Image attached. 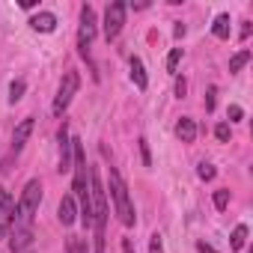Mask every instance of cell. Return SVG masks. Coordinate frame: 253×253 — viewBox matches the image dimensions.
I'll return each mask as SVG.
<instances>
[{"instance_id": "1", "label": "cell", "mask_w": 253, "mask_h": 253, "mask_svg": "<svg viewBox=\"0 0 253 253\" xmlns=\"http://www.w3.org/2000/svg\"><path fill=\"white\" fill-rule=\"evenodd\" d=\"M39 206H42V182L39 179H30L24 185V191H21L18 206H15V220L21 223V229H27V223L33 220V214L39 211Z\"/></svg>"}, {"instance_id": "2", "label": "cell", "mask_w": 253, "mask_h": 253, "mask_svg": "<svg viewBox=\"0 0 253 253\" xmlns=\"http://www.w3.org/2000/svg\"><path fill=\"white\" fill-rule=\"evenodd\" d=\"M110 194H113V206H116V214L125 226H134V206H131V197H128V188H125L122 176L116 170H110Z\"/></svg>"}, {"instance_id": "3", "label": "cell", "mask_w": 253, "mask_h": 253, "mask_svg": "<svg viewBox=\"0 0 253 253\" xmlns=\"http://www.w3.org/2000/svg\"><path fill=\"white\" fill-rule=\"evenodd\" d=\"M78 86H81V78H78V72H66V75H63V81H60L57 98H54V104H51V113H54V116H63V110L72 104V98H75Z\"/></svg>"}, {"instance_id": "4", "label": "cell", "mask_w": 253, "mask_h": 253, "mask_svg": "<svg viewBox=\"0 0 253 253\" xmlns=\"http://www.w3.org/2000/svg\"><path fill=\"white\" fill-rule=\"evenodd\" d=\"M92 36H95V12H92V6H84L81 9V30H78V51H81V57H89Z\"/></svg>"}, {"instance_id": "5", "label": "cell", "mask_w": 253, "mask_h": 253, "mask_svg": "<svg viewBox=\"0 0 253 253\" xmlns=\"http://www.w3.org/2000/svg\"><path fill=\"white\" fill-rule=\"evenodd\" d=\"M125 9H128V6H125L122 0H116V3L107 6V12H104V39L107 42H113L119 36V30L125 24Z\"/></svg>"}, {"instance_id": "6", "label": "cell", "mask_w": 253, "mask_h": 253, "mask_svg": "<svg viewBox=\"0 0 253 253\" xmlns=\"http://www.w3.org/2000/svg\"><path fill=\"white\" fill-rule=\"evenodd\" d=\"M30 134H33V116L21 119V122L15 125V134H12V152H21L24 143L30 140Z\"/></svg>"}, {"instance_id": "7", "label": "cell", "mask_w": 253, "mask_h": 253, "mask_svg": "<svg viewBox=\"0 0 253 253\" xmlns=\"http://www.w3.org/2000/svg\"><path fill=\"white\" fill-rule=\"evenodd\" d=\"M57 217H60V223H63V226H72V223H75V217H78V203H75V197H72V194H66V197L60 200Z\"/></svg>"}, {"instance_id": "8", "label": "cell", "mask_w": 253, "mask_h": 253, "mask_svg": "<svg viewBox=\"0 0 253 253\" xmlns=\"http://www.w3.org/2000/svg\"><path fill=\"white\" fill-rule=\"evenodd\" d=\"M12 223H15V203L12 197H6V200H0V238L9 232Z\"/></svg>"}, {"instance_id": "9", "label": "cell", "mask_w": 253, "mask_h": 253, "mask_svg": "<svg viewBox=\"0 0 253 253\" xmlns=\"http://www.w3.org/2000/svg\"><path fill=\"white\" fill-rule=\"evenodd\" d=\"M9 250H12V253H27V250H33V232H30V226H27V229H15V235H12V241H9Z\"/></svg>"}, {"instance_id": "10", "label": "cell", "mask_w": 253, "mask_h": 253, "mask_svg": "<svg viewBox=\"0 0 253 253\" xmlns=\"http://www.w3.org/2000/svg\"><path fill=\"white\" fill-rule=\"evenodd\" d=\"M57 140H60V170H72V167H69V164H72V140H69V131H66V125L60 128Z\"/></svg>"}, {"instance_id": "11", "label": "cell", "mask_w": 253, "mask_h": 253, "mask_svg": "<svg viewBox=\"0 0 253 253\" xmlns=\"http://www.w3.org/2000/svg\"><path fill=\"white\" fill-rule=\"evenodd\" d=\"M176 137H179L182 143H194V137H197V122H194L191 116H182V119H179V125H176Z\"/></svg>"}, {"instance_id": "12", "label": "cell", "mask_w": 253, "mask_h": 253, "mask_svg": "<svg viewBox=\"0 0 253 253\" xmlns=\"http://www.w3.org/2000/svg\"><path fill=\"white\" fill-rule=\"evenodd\" d=\"M30 27H33L36 33H54V27H57V15H54V12H39V15L30 21Z\"/></svg>"}, {"instance_id": "13", "label": "cell", "mask_w": 253, "mask_h": 253, "mask_svg": "<svg viewBox=\"0 0 253 253\" xmlns=\"http://www.w3.org/2000/svg\"><path fill=\"white\" fill-rule=\"evenodd\" d=\"M131 81L137 84V89H146L149 86V78H146V69H143V60H131Z\"/></svg>"}, {"instance_id": "14", "label": "cell", "mask_w": 253, "mask_h": 253, "mask_svg": "<svg viewBox=\"0 0 253 253\" xmlns=\"http://www.w3.org/2000/svg\"><path fill=\"white\" fill-rule=\"evenodd\" d=\"M211 33L217 39H229V15H217L214 24H211Z\"/></svg>"}, {"instance_id": "15", "label": "cell", "mask_w": 253, "mask_h": 253, "mask_svg": "<svg viewBox=\"0 0 253 253\" xmlns=\"http://www.w3.org/2000/svg\"><path fill=\"white\" fill-rule=\"evenodd\" d=\"M244 241H247V226H244V223H238V226L232 229L229 244H232V250H241V247H244Z\"/></svg>"}, {"instance_id": "16", "label": "cell", "mask_w": 253, "mask_h": 253, "mask_svg": "<svg viewBox=\"0 0 253 253\" xmlns=\"http://www.w3.org/2000/svg\"><path fill=\"white\" fill-rule=\"evenodd\" d=\"M247 60H250V51L244 48V51H238L232 60H229V72H241L244 66H247Z\"/></svg>"}, {"instance_id": "17", "label": "cell", "mask_w": 253, "mask_h": 253, "mask_svg": "<svg viewBox=\"0 0 253 253\" xmlns=\"http://www.w3.org/2000/svg\"><path fill=\"white\" fill-rule=\"evenodd\" d=\"M24 89H27L24 81H12V86H9V101H12V104L21 101V98H24Z\"/></svg>"}, {"instance_id": "18", "label": "cell", "mask_w": 253, "mask_h": 253, "mask_svg": "<svg viewBox=\"0 0 253 253\" xmlns=\"http://www.w3.org/2000/svg\"><path fill=\"white\" fill-rule=\"evenodd\" d=\"M226 206H229V191H223V188H220V191H214V209H217V211H223Z\"/></svg>"}, {"instance_id": "19", "label": "cell", "mask_w": 253, "mask_h": 253, "mask_svg": "<svg viewBox=\"0 0 253 253\" xmlns=\"http://www.w3.org/2000/svg\"><path fill=\"white\" fill-rule=\"evenodd\" d=\"M179 60H182V48H173L170 57H167V72H176L179 69Z\"/></svg>"}, {"instance_id": "20", "label": "cell", "mask_w": 253, "mask_h": 253, "mask_svg": "<svg viewBox=\"0 0 253 253\" xmlns=\"http://www.w3.org/2000/svg\"><path fill=\"white\" fill-rule=\"evenodd\" d=\"M197 176H200V179H203V182H209V179H214V167H211V164H206V161H203V164H200V167H197Z\"/></svg>"}, {"instance_id": "21", "label": "cell", "mask_w": 253, "mask_h": 253, "mask_svg": "<svg viewBox=\"0 0 253 253\" xmlns=\"http://www.w3.org/2000/svg\"><path fill=\"white\" fill-rule=\"evenodd\" d=\"M69 253H89V247L81 238H69Z\"/></svg>"}, {"instance_id": "22", "label": "cell", "mask_w": 253, "mask_h": 253, "mask_svg": "<svg viewBox=\"0 0 253 253\" xmlns=\"http://www.w3.org/2000/svg\"><path fill=\"white\" fill-rule=\"evenodd\" d=\"M214 101H217V86H209V92H206V110H214Z\"/></svg>"}, {"instance_id": "23", "label": "cell", "mask_w": 253, "mask_h": 253, "mask_svg": "<svg viewBox=\"0 0 253 253\" xmlns=\"http://www.w3.org/2000/svg\"><path fill=\"white\" fill-rule=\"evenodd\" d=\"M214 134H217V140H220V143H226V140H229V125H226V122H220L217 128H214Z\"/></svg>"}, {"instance_id": "24", "label": "cell", "mask_w": 253, "mask_h": 253, "mask_svg": "<svg viewBox=\"0 0 253 253\" xmlns=\"http://www.w3.org/2000/svg\"><path fill=\"white\" fill-rule=\"evenodd\" d=\"M140 155H143V164H146V167H152V155H149V143H146L143 137H140Z\"/></svg>"}, {"instance_id": "25", "label": "cell", "mask_w": 253, "mask_h": 253, "mask_svg": "<svg viewBox=\"0 0 253 253\" xmlns=\"http://www.w3.org/2000/svg\"><path fill=\"white\" fill-rule=\"evenodd\" d=\"M149 253H164V247H161V235H158V232H155L152 241H149Z\"/></svg>"}, {"instance_id": "26", "label": "cell", "mask_w": 253, "mask_h": 253, "mask_svg": "<svg viewBox=\"0 0 253 253\" xmlns=\"http://www.w3.org/2000/svg\"><path fill=\"white\" fill-rule=\"evenodd\" d=\"M185 89H188V84H185V78H179V81H176V95L182 98V95H185Z\"/></svg>"}, {"instance_id": "27", "label": "cell", "mask_w": 253, "mask_h": 253, "mask_svg": "<svg viewBox=\"0 0 253 253\" xmlns=\"http://www.w3.org/2000/svg\"><path fill=\"white\" fill-rule=\"evenodd\" d=\"M241 116H244V110H241L238 104H232V107H229V119H241Z\"/></svg>"}, {"instance_id": "28", "label": "cell", "mask_w": 253, "mask_h": 253, "mask_svg": "<svg viewBox=\"0 0 253 253\" xmlns=\"http://www.w3.org/2000/svg\"><path fill=\"white\" fill-rule=\"evenodd\" d=\"M197 250H200V253H217V250H214L211 244H206V241H197Z\"/></svg>"}, {"instance_id": "29", "label": "cell", "mask_w": 253, "mask_h": 253, "mask_svg": "<svg viewBox=\"0 0 253 253\" xmlns=\"http://www.w3.org/2000/svg\"><path fill=\"white\" fill-rule=\"evenodd\" d=\"M122 253H134V244H131L128 238H125V241H122Z\"/></svg>"}, {"instance_id": "30", "label": "cell", "mask_w": 253, "mask_h": 253, "mask_svg": "<svg viewBox=\"0 0 253 253\" xmlns=\"http://www.w3.org/2000/svg\"><path fill=\"white\" fill-rule=\"evenodd\" d=\"M6 197H9V194H6V191H3V188H0V200H6Z\"/></svg>"}]
</instances>
